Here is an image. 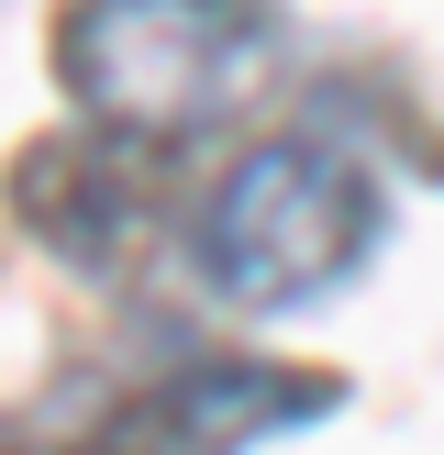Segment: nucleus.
<instances>
[{
	"mask_svg": "<svg viewBox=\"0 0 444 455\" xmlns=\"http://www.w3.org/2000/svg\"><path fill=\"white\" fill-rule=\"evenodd\" d=\"M44 67L67 89V123L189 156L200 133L244 123L278 89L289 12L278 0H67Z\"/></svg>",
	"mask_w": 444,
	"mask_h": 455,
	"instance_id": "obj_2",
	"label": "nucleus"
},
{
	"mask_svg": "<svg viewBox=\"0 0 444 455\" xmlns=\"http://www.w3.org/2000/svg\"><path fill=\"white\" fill-rule=\"evenodd\" d=\"M12 212H22V234L56 267L123 278V267H145L155 222H167V156L123 145V133H100V123L34 133V145L12 156Z\"/></svg>",
	"mask_w": 444,
	"mask_h": 455,
	"instance_id": "obj_3",
	"label": "nucleus"
},
{
	"mask_svg": "<svg viewBox=\"0 0 444 455\" xmlns=\"http://www.w3.org/2000/svg\"><path fill=\"white\" fill-rule=\"evenodd\" d=\"M389 244V178L367 145L322 123L256 133L211 189L189 200V278L234 323H300L333 311Z\"/></svg>",
	"mask_w": 444,
	"mask_h": 455,
	"instance_id": "obj_1",
	"label": "nucleus"
},
{
	"mask_svg": "<svg viewBox=\"0 0 444 455\" xmlns=\"http://www.w3.org/2000/svg\"><path fill=\"white\" fill-rule=\"evenodd\" d=\"M345 400V378L322 367H278V355H178L145 400L111 411V444L100 455H244L266 434H300Z\"/></svg>",
	"mask_w": 444,
	"mask_h": 455,
	"instance_id": "obj_4",
	"label": "nucleus"
}]
</instances>
